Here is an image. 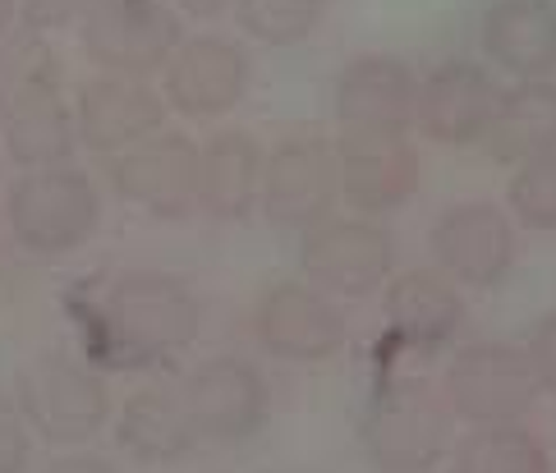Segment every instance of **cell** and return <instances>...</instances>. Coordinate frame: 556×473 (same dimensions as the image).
Wrapping results in <instances>:
<instances>
[{"mask_svg": "<svg viewBox=\"0 0 556 473\" xmlns=\"http://www.w3.org/2000/svg\"><path fill=\"white\" fill-rule=\"evenodd\" d=\"M203 308L193 290L170 271H125L97 281L88 308H78L88 363L102 359L111 368H138L185 349L198 336Z\"/></svg>", "mask_w": 556, "mask_h": 473, "instance_id": "cell-1", "label": "cell"}, {"mask_svg": "<svg viewBox=\"0 0 556 473\" xmlns=\"http://www.w3.org/2000/svg\"><path fill=\"white\" fill-rule=\"evenodd\" d=\"M5 216L14 240L42 253V258H65V253L84 248L97 221H102V199L84 170L51 166V170H28L24 180H14Z\"/></svg>", "mask_w": 556, "mask_h": 473, "instance_id": "cell-2", "label": "cell"}, {"mask_svg": "<svg viewBox=\"0 0 556 473\" xmlns=\"http://www.w3.org/2000/svg\"><path fill=\"white\" fill-rule=\"evenodd\" d=\"M18 413L47 442H84L111 413V391L92 363L47 349L18 372Z\"/></svg>", "mask_w": 556, "mask_h": 473, "instance_id": "cell-3", "label": "cell"}, {"mask_svg": "<svg viewBox=\"0 0 556 473\" xmlns=\"http://www.w3.org/2000/svg\"><path fill=\"white\" fill-rule=\"evenodd\" d=\"M451 409L424 382H391L364 413V450L382 473H428L446 456Z\"/></svg>", "mask_w": 556, "mask_h": 473, "instance_id": "cell-4", "label": "cell"}, {"mask_svg": "<svg viewBox=\"0 0 556 473\" xmlns=\"http://www.w3.org/2000/svg\"><path fill=\"white\" fill-rule=\"evenodd\" d=\"M539 382L529 359L510 345H469L446 368V409L473 427H510L533 409Z\"/></svg>", "mask_w": 556, "mask_h": 473, "instance_id": "cell-5", "label": "cell"}, {"mask_svg": "<svg viewBox=\"0 0 556 473\" xmlns=\"http://www.w3.org/2000/svg\"><path fill=\"white\" fill-rule=\"evenodd\" d=\"M84 51L102 69L138 78L166 65L180 47V18L162 0H102L84 18Z\"/></svg>", "mask_w": 556, "mask_h": 473, "instance_id": "cell-6", "label": "cell"}, {"mask_svg": "<svg viewBox=\"0 0 556 473\" xmlns=\"http://www.w3.org/2000/svg\"><path fill=\"white\" fill-rule=\"evenodd\" d=\"M111 184L125 203L152 212L156 221H185L198 207V148L185 133L156 129L115 156Z\"/></svg>", "mask_w": 556, "mask_h": 473, "instance_id": "cell-7", "label": "cell"}, {"mask_svg": "<svg viewBox=\"0 0 556 473\" xmlns=\"http://www.w3.org/2000/svg\"><path fill=\"white\" fill-rule=\"evenodd\" d=\"M391 263L395 240L372 221H323L300 244V267L308 285L323 294H345V299H364V294L382 290Z\"/></svg>", "mask_w": 556, "mask_h": 473, "instance_id": "cell-8", "label": "cell"}, {"mask_svg": "<svg viewBox=\"0 0 556 473\" xmlns=\"http://www.w3.org/2000/svg\"><path fill=\"white\" fill-rule=\"evenodd\" d=\"M345 312L331 304V294L304 281H281L257 299V341L276 359L290 363H323L345 349Z\"/></svg>", "mask_w": 556, "mask_h": 473, "instance_id": "cell-9", "label": "cell"}, {"mask_svg": "<svg viewBox=\"0 0 556 473\" xmlns=\"http://www.w3.org/2000/svg\"><path fill=\"white\" fill-rule=\"evenodd\" d=\"M336 152L323 138H286L263 162V203L271 226H323L336 203Z\"/></svg>", "mask_w": 556, "mask_h": 473, "instance_id": "cell-10", "label": "cell"}, {"mask_svg": "<svg viewBox=\"0 0 556 473\" xmlns=\"http://www.w3.org/2000/svg\"><path fill=\"white\" fill-rule=\"evenodd\" d=\"M432 253L446 267V276H455L460 285L488 290L515 263V226L496 203L483 199L451 203L432 226Z\"/></svg>", "mask_w": 556, "mask_h": 473, "instance_id": "cell-11", "label": "cell"}, {"mask_svg": "<svg viewBox=\"0 0 556 473\" xmlns=\"http://www.w3.org/2000/svg\"><path fill=\"white\" fill-rule=\"evenodd\" d=\"M193 432L207 442H249L267 419V382L244 359H207L185 382Z\"/></svg>", "mask_w": 556, "mask_h": 473, "instance_id": "cell-12", "label": "cell"}, {"mask_svg": "<svg viewBox=\"0 0 556 473\" xmlns=\"http://www.w3.org/2000/svg\"><path fill=\"white\" fill-rule=\"evenodd\" d=\"M419 111V84L395 55H359L336 78L341 133H405Z\"/></svg>", "mask_w": 556, "mask_h": 473, "instance_id": "cell-13", "label": "cell"}, {"mask_svg": "<svg viewBox=\"0 0 556 473\" xmlns=\"http://www.w3.org/2000/svg\"><path fill=\"white\" fill-rule=\"evenodd\" d=\"M424 180L419 152L405 133H341L336 148V184L364 212H391L414 199Z\"/></svg>", "mask_w": 556, "mask_h": 473, "instance_id": "cell-14", "label": "cell"}, {"mask_svg": "<svg viewBox=\"0 0 556 473\" xmlns=\"http://www.w3.org/2000/svg\"><path fill=\"white\" fill-rule=\"evenodd\" d=\"M249 88V55L226 37H189L166 61V102L198 120L240 106Z\"/></svg>", "mask_w": 556, "mask_h": 473, "instance_id": "cell-15", "label": "cell"}, {"mask_svg": "<svg viewBox=\"0 0 556 473\" xmlns=\"http://www.w3.org/2000/svg\"><path fill=\"white\" fill-rule=\"evenodd\" d=\"M502 88L492 84V74L469 65V61H446L437 65L424 88H419V111L414 120H424V133L442 148H469L488 133Z\"/></svg>", "mask_w": 556, "mask_h": 473, "instance_id": "cell-16", "label": "cell"}, {"mask_svg": "<svg viewBox=\"0 0 556 473\" xmlns=\"http://www.w3.org/2000/svg\"><path fill=\"white\" fill-rule=\"evenodd\" d=\"M166 120V106L143 78H125V74H106L78 92L74 106V129L92 152H115V148H134L138 138L156 133Z\"/></svg>", "mask_w": 556, "mask_h": 473, "instance_id": "cell-17", "label": "cell"}, {"mask_svg": "<svg viewBox=\"0 0 556 473\" xmlns=\"http://www.w3.org/2000/svg\"><path fill=\"white\" fill-rule=\"evenodd\" d=\"M263 148L249 129H222L198 152V203L216 221H244L263 193Z\"/></svg>", "mask_w": 556, "mask_h": 473, "instance_id": "cell-18", "label": "cell"}, {"mask_svg": "<svg viewBox=\"0 0 556 473\" xmlns=\"http://www.w3.org/2000/svg\"><path fill=\"white\" fill-rule=\"evenodd\" d=\"M483 47L515 78L556 69V5L552 0H496L483 14Z\"/></svg>", "mask_w": 556, "mask_h": 473, "instance_id": "cell-19", "label": "cell"}, {"mask_svg": "<svg viewBox=\"0 0 556 473\" xmlns=\"http://www.w3.org/2000/svg\"><path fill=\"white\" fill-rule=\"evenodd\" d=\"M115 432H121V446L143 464H170V460L189 456L198 442L185 391L170 382H152L143 391H134L125 400V413H121V423H115Z\"/></svg>", "mask_w": 556, "mask_h": 473, "instance_id": "cell-20", "label": "cell"}, {"mask_svg": "<svg viewBox=\"0 0 556 473\" xmlns=\"http://www.w3.org/2000/svg\"><path fill=\"white\" fill-rule=\"evenodd\" d=\"M387 318H391V331L401 341L432 349V345H446L455 331H460L465 299L446 276L405 271V276H395L391 290H387Z\"/></svg>", "mask_w": 556, "mask_h": 473, "instance_id": "cell-21", "label": "cell"}, {"mask_svg": "<svg viewBox=\"0 0 556 473\" xmlns=\"http://www.w3.org/2000/svg\"><path fill=\"white\" fill-rule=\"evenodd\" d=\"M483 143L492 152V162H506V166L556 152V84L529 78V84L502 92Z\"/></svg>", "mask_w": 556, "mask_h": 473, "instance_id": "cell-22", "label": "cell"}, {"mask_svg": "<svg viewBox=\"0 0 556 473\" xmlns=\"http://www.w3.org/2000/svg\"><path fill=\"white\" fill-rule=\"evenodd\" d=\"M0 143H5V152L28 170L65 166L74 143H78L74 111L65 106V97H55V102H37L28 111L0 115Z\"/></svg>", "mask_w": 556, "mask_h": 473, "instance_id": "cell-23", "label": "cell"}, {"mask_svg": "<svg viewBox=\"0 0 556 473\" xmlns=\"http://www.w3.org/2000/svg\"><path fill=\"white\" fill-rule=\"evenodd\" d=\"M61 97V55L42 33L0 37V115Z\"/></svg>", "mask_w": 556, "mask_h": 473, "instance_id": "cell-24", "label": "cell"}, {"mask_svg": "<svg viewBox=\"0 0 556 473\" xmlns=\"http://www.w3.org/2000/svg\"><path fill=\"white\" fill-rule=\"evenodd\" d=\"M451 473H547V450L520 423L473 427V437H465L455 450Z\"/></svg>", "mask_w": 556, "mask_h": 473, "instance_id": "cell-25", "label": "cell"}, {"mask_svg": "<svg viewBox=\"0 0 556 473\" xmlns=\"http://www.w3.org/2000/svg\"><path fill=\"white\" fill-rule=\"evenodd\" d=\"M249 37L267 47H294L317 33L327 0H235Z\"/></svg>", "mask_w": 556, "mask_h": 473, "instance_id": "cell-26", "label": "cell"}, {"mask_svg": "<svg viewBox=\"0 0 556 473\" xmlns=\"http://www.w3.org/2000/svg\"><path fill=\"white\" fill-rule=\"evenodd\" d=\"M506 199L529 230H556V152H543L533 162L515 166Z\"/></svg>", "mask_w": 556, "mask_h": 473, "instance_id": "cell-27", "label": "cell"}, {"mask_svg": "<svg viewBox=\"0 0 556 473\" xmlns=\"http://www.w3.org/2000/svg\"><path fill=\"white\" fill-rule=\"evenodd\" d=\"M102 5V0H18V14L33 33H55L70 24H84L88 10Z\"/></svg>", "mask_w": 556, "mask_h": 473, "instance_id": "cell-28", "label": "cell"}, {"mask_svg": "<svg viewBox=\"0 0 556 473\" xmlns=\"http://www.w3.org/2000/svg\"><path fill=\"white\" fill-rule=\"evenodd\" d=\"M525 359H529L533 382H539L543 391H552V396H556V312H547V318L533 327Z\"/></svg>", "mask_w": 556, "mask_h": 473, "instance_id": "cell-29", "label": "cell"}, {"mask_svg": "<svg viewBox=\"0 0 556 473\" xmlns=\"http://www.w3.org/2000/svg\"><path fill=\"white\" fill-rule=\"evenodd\" d=\"M28 464V427L24 413L10 400H0V473H24Z\"/></svg>", "mask_w": 556, "mask_h": 473, "instance_id": "cell-30", "label": "cell"}, {"mask_svg": "<svg viewBox=\"0 0 556 473\" xmlns=\"http://www.w3.org/2000/svg\"><path fill=\"white\" fill-rule=\"evenodd\" d=\"M42 473H115L102 456H61V460H51Z\"/></svg>", "mask_w": 556, "mask_h": 473, "instance_id": "cell-31", "label": "cell"}, {"mask_svg": "<svg viewBox=\"0 0 556 473\" xmlns=\"http://www.w3.org/2000/svg\"><path fill=\"white\" fill-rule=\"evenodd\" d=\"M235 5V0H180V10L193 14V18H216V14H226Z\"/></svg>", "mask_w": 556, "mask_h": 473, "instance_id": "cell-32", "label": "cell"}, {"mask_svg": "<svg viewBox=\"0 0 556 473\" xmlns=\"http://www.w3.org/2000/svg\"><path fill=\"white\" fill-rule=\"evenodd\" d=\"M10 24H14V0H0V37H5Z\"/></svg>", "mask_w": 556, "mask_h": 473, "instance_id": "cell-33", "label": "cell"}]
</instances>
